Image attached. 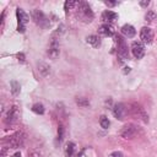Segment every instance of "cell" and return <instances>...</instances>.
Here are the masks:
<instances>
[{"label": "cell", "mask_w": 157, "mask_h": 157, "mask_svg": "<svg viewBox=\"0 0 157 157\" xmlns=\"http://www.w3.org/2000/svg\"><path fill=\"white\" fill-rule=\"evenodd\" d=\"M12 157H21V153H20V152H16V153H15Z\"/></svg>", "instance_id": "32"}, {"label": "cell", "mask_w": 157, "mask_h": 157, "mask_svg": "<svg viewBox=\"0 0 157 157\" xmlns=\"http://www.w3.org/2000/svg\"><path fill=\"white\" fill-rule=\"evenodd\" d=\"M156 17H157V15H156V12H155V11H152V10L147 11V12H146V15H145V20H146V21H148V22L155 21V20H156Z\"/></svg>", "instance_id": "23"}, {"label": "cell", "mask_w": 157, "mask_h": 157, "mask_svg": "<svg viewBox=\"0 0 157 157\" xmlns=\"http://www.w3.org/2000/svg\"><path fill=\"white\" fill-rule=\"evenodd\" d=\"M139 4H140L141 7H147V6L150 5V1H148V0H145V1H140Z\"/></svg>", "instance_id": "29"}, {"label": "cell", "mask_w": 157, "mask_h": 157, "mask_svg": "<svg viewBox=\"0 0 157 157\" xmlns=\"http://www.w3.org/2000/svg\"><path fill=\"white\" fill-rule=\"evenodd\" d=\"M16 56L18 58V60H20L21 63H25V54H23V53H17Z\"/></svg>", "instance_id": "28"}, {"label": "cell", "mask_w": 157, "mask_h": 157, "mask_svg": "<svg viewBox=\"0 0 157 157\" xmlns=\"http://www.w3.org/2000/svg\"><path fill=\"white\" fill-rule=\"evenodd\" d=\"M16 16H17V31L20 32V33H25V31H26V25L28 23V21H29V16L22 10V9H20V7H17L16 9Z\"/></svg>", "instance_id": "2"}, {"label": "cell", "mask_w": 157, "mask_h": 157, "mask_svg": "<svg viewBox=\"0 0 157 157\" xmlns=\"http://www.w3.org/2000/svg\"><path fill=\"white\" fill-rule=\"evenodd\" d=\"M48 56L50 59H56L60 54V49H59V43H58V39L56 38H52V42L49 44V48H48Z\"/></svg>", "instance_id": "7"}, {"label": "cell", "mask_w": 157, "mask_h": 157, "mask_svg": "<svg viewBox=\"0 0 157 157\" xmlns=\"http://www.w3.org/2000/svg\"><path fill=\"white\" fill-rule=\"evenodd\" d=\"M23 141H25V137H23V134L22 132H17V134L10 136V139H9L10 148H17V147L22 146L23 145Z\"/></svg>", "instance_id": "11"}, {"label": "cell", "mask_w": 157, "mask_h": 157, "mask_svg": "<svg viewBox=\"0 0 157 157\" xmlns=\"http://www.w3.org/2000/svg\"><path fill=\"white\" fill-rule=\"evenodd\" d=\"M18 118H20V110H18V108H17L16 105H12V107L7 110V113H6V115H5V121L12 124V123L17 121Z\"/></svg>", "instance_id": "10"}, {"label": "cell", "mask_w": 157, "mask_h": 157, "mask_svg": "<svg viewBox=\"0 0 157 157\" xmlns=\"http://www.w3.org/2000/svg\"><path fill=\"white\" fill-rule=\"evenodd\" d=\"M104 4L107 5V6H115L117 5V1H104Z\"/></svg>", "instance_id": "30"}, {"label": "cell", "mask_w": 157, "mask_h": 157, "mask_svg": "<svg viewBox=\"0 0 157 157\" xmlns=\"http://www.w3.org/2000/svg\"><path fill=\"white\" fill-rule=\"evenodd\" d=\"M126 113H128V108H125V105H124L123 103H117V104H114V107H113V114H114V117H115L117 119L123 120V119L125 118Z\"/></svg>", "instance_id": "12"}, {"label": "cell", "mask_w": 157, "mask_h": 157, "mask_svg": "<svg viewBox=\"0 0 157 157\" xmlns=\"http://www.w3.org/2000/svg\"><path fill=\"white\" fill-rule=\"evenodd\" d=\"M115 43H117L118 55H120L124 59H128L129 58V53H128V47H126L124 39L120 36H115Z\"/></svg>", "instance_id": "6"}, {"label": "cell", "mask_w": 157, "mask_h": 157, "mask_svg": "<svg viewBox=\"0 0 157 157\" xmlns=\"http://www.w3.org/2000/svg\"><path fill=\"white\" fill-rule=\"evenodd\" d=\"M77 6H78L80 16H81L82 18H85L86 21H88V22L92 21L93 13H92V11H91L90 5H88L87 2H85V1H80V2H77Z\"/></svg>", "instance_id": "4"}, {"label": "cell", "mask_w": 157, "mask_h": 157, "mask_svg": "<svg viewBox=\"0 0 157 157\" xmlns=\"http://www.w3.org/2000/svg\"><path fill=\"white\" fill-rule=\"evenodd\" d=\"M131 52L136 59H141L145 55V45L142 44V42H132L131 43Z\"/></svg>", "instance_id": "9"}, {"label": "cell", "mask_w": 157, "mask_h": 157, "mask_svg": "<svg viewBox=\"0 0 157 157\" xmlns=\"http://www.w3.org/2000/svg\"><path fill=\"white\" fill-rule=\"evenodd\" d=\"M119 135H120L123 139H126V140L134 139L135 135H136V128H135L132 124H125V125L120 129Z\"/></svg>", "instance_id": "5"}, {"label": "cell", "mask_w": 157, "mask_h": 157, "mask_svg": "<svg viewBox=\"0 0 157 157\" xmlns=\"http://www.w3.org/2000/svg\"><path fill=\"white\" fill-rule=\"evenodd\" d=\"M125 70H124V74H126V72H130V67H124Z\"/></svg>", "instance_id": "31"}, {"label": "cell", "mask_w": 157, "mask_h": 157, "mask_svg": "<svg viewBox=\"0 0 157 157\" xmlns=\"http://www.w3.org/2000/svg\"><path fill=\"white\" fill-rule=\"evenodd\" d=\"M75 147L76 145L72 142V141H69L66 145H65V148H64V152H65V156L66 157H71L75 152Z\"/></svg>", "instance_id": "18"}, {"label": "cell", "mask_w": 157, "mask_h": 157, "mask_svg": "<svg viewBox=\"0 0 157 157\" xmlns=\"http://www.w3.org/2000/svg\"><path fill=\"white\" fill-rule=\"evenodd\" d=\"M65 32V26L63 25V23H60L59 26H58V28H56V31H55V36H60V34H63Z\"/></svg>", "instance_id": "26"}, {"label": "cell", "mask_w": 157, "mask_h": 157, "mask_svg": "<svg viewBox=\"0 0 157 157\" xmlns=\"http://www.w3.org/2000/svg\"><path fill=\"white\" fill-rule=\"evenodd\" d=\"M121 33H123L125 37H128V38H132V37L136 34V29H135L131 25H124V26L121 27Z\"/></svg>", "instance_id": "14"}, {"label": "cell", "mask_w": 157, "mask_h": 157, "mask_svg": "<svg viewBox=\"0 0 157 157\" xmlns=\"http://www.w3.org/2000/svg\"><path fill=\"white\" fill-rule=\"evenodd\" d=\"M117 18H118V15H117L115 12L110 11V10H107V11H104V12L102 13V20H103L105 23H108V25H110L112 22H114Z\"/></svg>", "instance_id": "13"}, {"label": "cell", "mask_w": 157, "mask_h": 157, "mask_svg": "<svg viewBox=\"0 0 157 157\" xmlns=\"http://www.w3.org/2000/svg\"><path fill=\"white\" fill-rule=\"evenodd\" d=\"M153 37H155V33H153V31L150 27H142L141 28V31H140V39H141V42H144L146 44H150L153 40Z\"/></svg>", "instance_id": "8"}, {"label": "cell", "mask_w": 157, "mask_h": 157, "mask_svg": "<svg viewBox=\"0 0 157 157\" xmlns=\"http://www.w3.org/2000/svg\"><path fill=\"white\" fill-rule=\"evenodd\" d=\"M86 42H87L88 44H91L92 47H94V48H98V47L101 45V39H99V37H98V36H94V34L87 36V37H86Z\"/></svg>", "instance_id": "17"}, {"label": "cell", "mask_w": 157, "mask_h": 157, "mask_svg": "<svg viewBox=\"0 0 157 157\" xmlns=\"http://www.w3.org/2000/svg\"><path fill=\"white\" fill-rule=\"evenodd\" d=\"M108 157H124V156H123V153H121L120 151H114V152H112Z\"/></svg>", "instance_id": "27"}, {"label": "cell", "mask_w": 157, "mask_h": 157, "mask_svg": "<svg viewBox=\"0 0 157 157\" xmlns=\"http://www.w3.org/2000/svg\"><path fill=\"white\" fill-rule=\"evenodd\" d=\"M128 110H129V113L134 118H136V119H139V120H141L144 123H148V115H147V113L145 112V109L140 104H137V103H130Z\"/></svg>", "instance_id": "1"}, {"label": "cell", "mask_w": 157, "mask_h": 157, "mask_svg": "<svg viewBox=\"0 0 157 157\" xmlns=\"http://www.w3.org/2000/svg\"><path fill=\"white\" fill-rule=\"evenodd\" d=\"M98 32H99L101 34H103V36H108V37H110V36L114 34V29H113V27H112L110 25H108V23L102 25V26L99 27Z\"/></svg>", "instance_id": "15"}, {"label": "cell", "mask_w": 157, "mask_h": 157, "mask_svg": "<svg viewBox=\"0 0 157 157\" xmlns=\"http://www.w3.org/2000/svg\"><path fill=\"white\" fill-rule=\"evenodd\" d=\"M32 112L36 113V114H43V113H44V107H43V104H40V103L33 104V105H32Z\"/></svg>", "instance_id": "21"}, {"label": "cell", "mask_w": 157, "mask_h": 157, "mask_svg": "<svg viewBox=\"0 0 157 157\" xmlns=\"http://www.w3.org/2000/svg\"><path fill=\"white\" fill-rule=\"evenodd\" d=\"M99 124H101V126H102L103 129H108L109 125H110V121H109V119H108L105 115H102V117L99 118Z\"/></svg>", "instance_id": "22"}, {"label": "cell", "mask_w": 157, "mask_h": 157, "mask_svg": "<svg viewBox=\"0 0 157 157\" xmlns=\"http://www.w3.org/2000/svg\"><path fill=\"white\" fill-rule=\"evenodd\" d=\"M20 91H21L20 83L17 81H11V92H12V94L13 96H17L20 93Z\"/></svg>", "instance_id": "19"}, {"label": "cell", "mask_w": 157, "mask_h": 157, "mask_svg": "<svg viewBox=\"0 0 157 157\" xmlns=\"http://www.w3.org/2000/svg\"><path fill=\"white\" fill-rule=\"evenodd\" d=\"M32 18L34 20V22H36L37 25H39V26L43 27V28H47L48 26H50V22H49V20L47 18V16H45L40 10H38V9H36V10L32 11Z\"/></svg>", "instance_id": "3"}, {"label": "cell", "mask_w": 157, "mask_h": 157, "mask_svg": "<svg viewBox=\"0 0 157 157\" xmlns=\"http://www.w3.org/2000/svg\"><path fill=\"white\" fill-rule=\"evenodd\" d=\"M76 104H77L78 107L85 108V107L90 105V101H88L87 98H85V97H77V98H76Z\"/></svg>", "instance_id": "20"}, {"label": "cell", "mask_w": 157, "mask_h": 157, "mask_svg": "<svg viewBox=\"0 0 157 157\" xmlns=\"http://www.w3.org/2000/svg\"><path fill=\"white\" fill-rule=\"evenodd\" d=\"M76 5H77V1H65L64 9H65V11H69V10H72Z\"/></svg>", "instance_id": "24"}, {"label": "cell", "mask_w": 157, "mask_h": 157, "mask_svg": "<svg viewBox=\"0 0 157 157\" xmlns=\"http://www.w3.org/2000/svg\"><path fill=\"white\" fill-rule=\"evenodd\" d=\"M37 67H38V71H39V74H40L43 77L48 76V75H49V72H50V66H49L47 63H43V61H40V63H38Z\"/></svg>", "instance_id": "16"}, {"label": "cell", "mask_w": 157, "mask_h": 157, "mask_svg": "<svg viewBox=\"0 0 157 157\" xmlns=\"http://www.w3.org/2000/svg\"><path fill=\"white\" fill-rule=\"evenodd\" d=\"M63 137H64V126L59 125V128H58V141L60 142L63 140Z\"/></svg>", "instance_id": "25"}]
</instances>
